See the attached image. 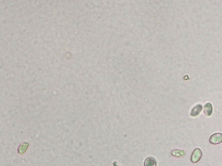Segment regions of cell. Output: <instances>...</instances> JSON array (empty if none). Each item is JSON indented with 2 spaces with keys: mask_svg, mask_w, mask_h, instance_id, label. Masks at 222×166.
<instances>
[{
  "mask_svg": "<svg viewBox=\"0 0 222 166\" xmlns=\"http://www.w3.org/2000/svg\"><path fill=\"white\" fill-rule=\"evenodd\" d=\"M202 157V151L200 148H196L193 151L191 156V161L193 163L198 162Z\"/></svg>",
  "mask_w": 222,
  "mask_h": 166,
  "instance_id": "6da1fadb",
  "label": "cell"
},
{
  "mask_svg": "<svg viewBox=\"0 0 222 166\" xmlns=\"http://www.w3.org/2000/svg\"><path fill=\"white\" fill-rule=\"evenodd\" d=\"M209 141L211 144H218L222 142V133H215L212 135L209 139Z\"/></svg>",
  "mask_w": 222,
  "mask_h": 166,
  "instance_id": "7a4b0ae2",
  "label": "cell"
},
{
  "mask_svg": "<svg viewBox=\"0 0 222 166\" xmlns=\"http://www.w3.org/2000/svg\"><path fill=\"white\" fill-rule=\"evenodd\" d=\"M202 109V106L199 104L193 108L190 112V116L192 117H196L200 114Z\"/></svg>",
  "mask_w": 222,
  "mask_h": 166,
  "instance_id": "3957f363",
  "label": "cell"
},
{
  "mask_svg": "<svg viewBox=\"0 0 222 166\" xmlns=\"http://www.w3.org/2000/svg\"><path fill=\"white\" fill-rule=\"evenodd\" d=\"M213 106L211 103H207L203 107V112L207 116H210L213 113Z\"/></svg>",
  "mask_w": 222,
  "mask_h": 166,
  "instance_id": "277c9868",
  "label": "cell"
},
{
  "mask_svg": "<svg viewBox=\"0 0 222 166\" xmlns=\"http://www.w3.org/2000/svg\"><path fill=\"white\" fill-rule=\"evenodd\" d=\"M144 166H157L156 161L153 157H148L145 160Z\"/></svg>",
  "mask_w": 222,
  "mask_h": 166,
  "instance_id": "5b68a950",
  "label": "cell"
},
{
  "mask_svg": "<svg viewBox=\"0 0 222 166\" xmlns=\"http://www.w3.org/2000/svg\"><path fill=\"white\" fill-rule=\"evenodd\" d=\"M172 155L174 157H183L185 155V151L179 149L174 150L172 152Z\"/></svg>",
  "mask_w": 222,
  "mask_h": 166,
  "instance_id": "8992f818",
  "label": "cell"
}]
</instances>
